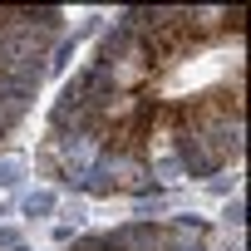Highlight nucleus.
<instances>
[{"label":"nucleus","mask_w":251,"mask_h":251,"mask_svg":"<svg viewBox=\"0 0 251 251\" xmlns=\"http://www.w3.org/2000/svg\"><path fill=\"white\" fill-rule=\"evenodd\" d=\"M64 40H69L64 10L0 5V143L25 123V113H30L45 74L54 69V54L64 50Z\"/></svg>","instance_id":"2"},{"label":"nucleus","mask_w":251,"mask_h":251,"mask_svg":"<svg viewBox=\"0 0 251 251\" xmlns=\"http://www.w3.org/2000/svg\"><path fill=\"white\" fill-rule=\"evenodd\" d=\"M241 133L246 10L143 5L64 79L35 163L89 197H148L236 168Z\"/></svg>","instance_id":"1"},{"label":"nucleus","mask_w":251,"mask_h":251,"mask_svg":"<svg viewBox=\"0 0 251 251\" xmlns=\"http://www.w3.org/2000/svg\"><path fill=\"white\" fill-rule=\"evenodd\" d=\"M59 251H241V246L226 226L202 222V217H148V222L89 231Z\"/></svg>","instance_id":"3"}]
</instances>
